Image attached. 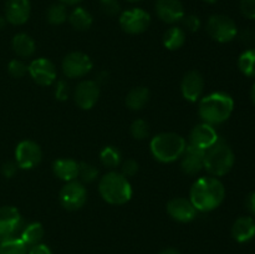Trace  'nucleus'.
I'll return each instance as SVG.
<instances>
[{
    "instance_id": "1",
    "label": "nucleus",
    "mask_w": 255,
    "mask_h": 254,
    "mask_svg": "<svg viewBox=\"0 0 255 254\" xmlns=\"http://www.w3.org/2000/svg\"><path fill=\"white\" fill-rule=\"evenodd\" d=\"M226 188L217 177H201L192 184L189 199L199 212H211L224 201Z\"/></svg>"
},
{
    "instance_id": "2",
    "label": "nucleus",
    "mask_w": 255,
    "mask_h": 254,
    "mask_svg": "<svg viewBox=\"0 0 255 254\" xmlns=\"http://www.w3.org/2000/svg\"><path fill=\"white\" fill-rule=\"evenodd\" d=\"M234 101L226 92H213L202 97L198 104V115L206 124L221 125L231 117Z\"/></svg>"
},
{
    "instance_id": "3",
    "label": "nucleus",
    "mask_w": 255,
    "mask_h": 254,
    "mask_svg": "<svg viewBox=\"0 0 255 254\" xmlns=\"http://www.w3.org/2000/svg\"><path fill=\"white\" fill-rule=\"evenodd\" d=\"M99 192L105 202L122 206L132 198V187L128 179L120 172H107L99 182Z\"/></svg>"
},
{
    "instance_id": "4",
    "label": "nucleus",
    "mask_w": 255,
    "mask_h": 254,
    "mask_svg": "<svg viewBox=\"0 0 255 254\" xmlns=\"http://www.w3.org/2000/svg\"><path fill=\"white\" fill-rule=\"evenodd\" d=\"M186 147V139L181 134L173 132L158 133L151 139L149 143L152 156L162 163H171L181 158Z\"/></svg>"
},
{
    "instance_id": "5",
    "label": "nucleus",
    "mask_w": 255,
    "mask_h": 254,
    "mask_svg": "<svg viewBox=\"0 0 255 254\" xmlns=\"http://www.w3.org/2000/svg\"><path fill=\"white\" fill-rule=\"evenodd\" d=\"M236 156L226 142L218 141L206 151L204 156V169L212 177L226 176L233 168Z\"/></svg>"
},
{
    "instance_id": "6",
    "label": "nucleus",
    "mask_w": 255,
    "mask_h": 254,
    "mask_svg": "<svg viewBox=\"0 0 255 254\" xmlns=\"http://www.w3.org/2000/svg\"><path fill=\"white\" fill-rule=\"evenodd\" d=\"M206 30L212 39L221 44L231 42L238 34L236 22L227 15L221 14L212 15L209 17L207 21Z\"/></svg>"
},
{
    "instance_id": "7",
    "label": "nucleus",
    "mask_w": 255,
    "mask_h": 254,
    "mask_svg": "<svg viewBox=\"0 0 255 254\" xmlns=\"http://www.w3.org/2000/svg\"><path fill=\"white\" fill-rule=\"evenodd\" d=\"M120 26L129 35H138L151 25V15L141 7H132L120 14Z\"/></svg>"
},
{
    "instance_id": "8",
    "label": "nucleus",
    "mask_w": 255,
    "mask_h": 254,
    "mask_svg": "<svg viewBox=\"0 0 255 254\" xmlns=\"http://www.w3.org/2000/svg\"><path fill=\"white\" fill-rule=\"evenodd\" d=\"M92 60L89 55L81 51H74L67 54L62 60V71L69 79H80L89 74L92 70Z\"/></svg>"
},
{
    "instance_id": "9",
    "label": "nucleus",
    "mask_w": 255,
    "mask_h": 254,
    "mask_svg": "<svg viewBox=\"0 0 255 254\" xmlns=\"http://www.w3.org/2000/svg\"><path fill=\"white\" fill-rule=\"evenodd\" d=\"M61 206L67 211H77L86 203L87 191L81 182H66L59 194Z\"/></svg>"
},
{
    "instance_id": "10",
    "label": "nucleus",
    "mask_w": 255,
    "mask_h": 254,
    "mask_svg": "<svg viewBox=\"0 0 255 254\" xmlns=\"http://www.w3.org/2000/svg\"><path fill=\"white\" fill-rule=\"evenodd\" d=\"M42 159V151L39 144L30 139L20 142L15 149V161L17 167L22 169L35 168Z\"/></svg>"
},
{
    "instance_id": "11",
    "label": "nucleus",
    "mask_w": 255,
    "mask_h": 254,
    "mask_svg": "<svg viewBox=\"0 0 255 254\" xmlns=\"http://www.w3.org/2000/svg\"><path fill=\"white\" fill-rule=\"evenodd\" d=\"M27 72L31 79L40 86H50L56 81L57 71L52 61L45 57H39L30 62Z\"/></svg>"
},
{
    "instance_id": "12",
    "label": "nucleus",
    "mask_w": 255,
    "mask_h": 254,
    "mask_svg": "<svg viewBox=\"0 0 255 254\" xmlns=\"http://www.w3.org/2000/svg\"><path fill=\"white\" fill-rule=\"evenodd\" d=\"M22 226L20 212L12 206L0 207V241L14 238Z\"/></svg>"
},
{
    "instance_id": "13",
    "label": "nucleus",
    "mask_w": 255,
    "mask_h": 254,
    "mask_svg": "<svg viewBox=\"0 0 255 254\" xmlns=\"http://www.w3.org/2000/svg\"><path fill=\"white\" fill-rule=\"evenodd\" d=\"M100 97V86L96 81L84 80L74 91L75 104L82 110H90L97 104Z\"/></svg>"
},
{
    "instance_id": "14",
    "label": "nucleus",
    "mask_w": 255,
    "mask_h": 254,
    "mask_svg": "<svg viewBox=\"0 0 255 254\" xmlns=\"http://www.w3.org/2000/svg\"><path fill=\"white\" fill-rule=\"evenodd\" d=\"M218 141L219 137L216 128L212 125L202 122V124L196 125L192 128L191 133H189L188 144H192V146L198 147V148L207 151V149L211 148Z\"/></svg>"
},
{
    "instance_id": "15",
    "label": "nucleus",
    "mask_w": 255,
    "mask_h": 254,
    "mask_svg": "<svg viewBox=\"0 0 255 254\" xmlns=\"http://www.w3.org/2000/svg\"><path fill=\"white\" fill-rule=\"evenodd\" d=\"M181 91L184 99L189 102H197L202 99L204 91V79L197 70H191L183 76Z\"/></svg>"
},
{
    "instance_id": "16",
    "label": "nucleus",
    "mask_w": 255,
    "mask_h": 254,
    "mask_svg": "<svg viewBox=\"0 0 255 254\" xmlns=\"http://www.w3.org/2000/svg\"><path fill=\"white\" fill-rule=\"evenodd\" d=\"M167 212L174 221L181 222V223H188L196 218L198 211L193 206L191 199L176 197L167 203Z\"/></svg>"
},
{
    "instance_id": "17",
    "label": "nucleus",
    "mask_w": 255,
    "mask_h": 254,
    "mask_svg": "<svg viewBox=\"0 0 255 254\" xmlns=\"http://www.w3.org/2000/svg\"><path fill=\"white\" fill-rule=\"evenodd\" d=\"M204 156L206 151L204 149L194 147L192 144L187 143L186 149L182 154L181 167L182 171L188 176H196L202 169L204 168Z\"/></svg>"
},
{
    "instance_id": "18",
    "label": "nucleus",
    "mask_w": 255,
    "mask_h": 254,
    "mask_svg": "<svg viewBox=\"0 0 255 254\" xmlns=\"http://www.w3.org/2000/svg\"><path fill=\"white\" fill-rule=\"evenodd\" d=\"M156 14L166 24L179 22L184 14V6L181 0H157Z\"/></svg>"
},
{
    "instance_id": "19",
    "label": "nucleus",
    "mask_w": 255,
    "mask_h": 254,
    "mask_svg": "<svg viewBox=\"0 0 255 254\" xmlns=\"http://www.w3.org/2000/svg\"><path fill=\"white\" fill-rule=\"evenodd\" d=\"M31 14L30 0H6L5 19L12 25H24Z\"/></svg>"
},
{
    "instance_id": "20",
    "label": "nucleus",
    "mask_w": 255,
    "mask_h": 254,
    "mask_svg": "<svg viewBox=\"0 0 255 254\" xmlns=\"http://www.w3.org/2000/svg\"><path fill=\"white\" fill-rule=\"evenodd\" d=\"M54 174L64 182L76 181L79 177V163L72 158H59L52 164Z\"/></svg>"
},
{
    "instance_id": "21",
    "label": "nucleus",
    "mask_w": 255,
    "mask_h": 254,
    "mask_svg": "<svg viewBox=\"0 0 255 254\" xmlns=\"http://www.w3.org/2000/svg\"><path fill=\"white\" fill-rule=\"evenodd\" d=\"M232 236L239 243H247L255 237V221L252 217H239L232 227Z\"/></svg>"
},
{
    "instance_id": "22",
    "label": "nucleus",
    "mask_w": 255,
    "mask_h": 254,
    "mask_svg": "<svg viewBox=\"0 0 255 254\" xmlns=\"http://www.w3.org/2000/svg\"><path fill=\"white\" fill-rule=\"evenodd\" d=\"M67 20H69L70 25L77 31H86L91 27L92 22H94V17H92L91 12L81 6L75 7L69 14Z\"/></svg>"
},
{
    "instance_id": "23",
    "label": "nucleus",
    "mask_w": 255,
    "mask_h": 254,
    "mask_svg": "<svg viewBox=\"0 0 255 254\" xmlns=\"http://www.w3.org/2000/svg\"><path fill=\"white\" fill-rule=\"evenodd\" d=\"M149 90L143 86H137L129 90V92L126 96V105L128 109L133 110V111H139L143 109L149 101Z\"/></svg>"
},
{
    "instance_id": "24",
    "label": "nucleus",
    "mask_w": 255,
    "mask_h": 254,
    "mask_svg": "<svg viewBox=\"0 0 255 254\" xmlns=\"http://www.w3.org/2000/svg\"><path fill=\"white\" fill-rule=\"evenodd\" d=\"M12 49L17 56L30 57L34 55L36 45H35L34 39L30 35L20 32V34L15 35L14 39H12Z\"/></svg>"
},
{
    "instance_id": "25",
    "label": "nucleus",
    "mask_w": 255,
    "mask_h": 254,
    "mask_svg": "<svg viewBox=\"0 0 255 254\" xmlns=\"http://www.w3.org/2000/svg\"><path fill=\"white\" fill-rule=\"evenodd\" d=\"M44 227L41 223H37V222H32V223L27 224L21 232V236L20 239L24 242V244L26 247H32L36 246L41 242V239L44 238Z\"/></svg>"
},
{
    "instance_id": "26",
    "label": "nucleus",
    "mask_w": 255,
    "mask_h": 254,
    "mask_svg": "<svg viewBox=\"0 0 255 254\" xmlns=\"http://www.w3.org/2000/svg\"><path fill=\"white\" fill-rule=\"evenodd\" d=\"M186 42V31L182 27L172 26L164 32L163 45L168 50H178Z\"/></svg>"
},
{
    "instance_id": "27",
    "label": "nucleus",
    "mask_w": 255,
    "mask_h": 254,
    "mask_svg": "<svg viewBox=\"0 0 255 254\" xmlns=\"http://www.w3.org/2000/svg\"><path fill=\"white\" fill-rule=\"evenodd\" d=\"M100 161L105 167L110 169H114L121 164L122 154L119 148L114 146H106L100 152Z\"/></svg>"
},
{
    "instance_id": "28",
    "label": "nucleus",
    "mask_w": 255,
    "mask_h": 254,
    "mask_svg": "<svg viewBox=\"0 0 255 254\" xmlns=\"http://www.w3.org/2000/svg\"><path fill=\"white\" fill-rule=\"evenodd\" d=\"M69 17L67 6L62 2H55L50 5L46 11V19L51 25H61Z\"/></svg>"
},
{
    "instance_id": "29",
    "label": "nucleus",
    "mask_w": 255,
    "mask_h": 254,
    "mask_svg": "<svg viewBox=\"0 0 255 254\" xmlns=\"http://www.w3.org/2000/svg\"><path fill=\"white\" fill-rule=\"evenodd\" d=\"M238 67L246 76L255 77V49L246 50L238 59Z\"/></svg>"
},
{
    "instance_id": "30",
    "label": "nucleus",
    "mask_w": 255,
    "mask_h": 254,
    "mask_svg": "<svg viewBox=\"0 0 255 254\" xmlns=\"http://www.w3.org/2000/svg\"><path fill=\"white\" fill-rule=\"evenodd\" d=\"M0 254H27V247L20 238H9L0 242Z\"/></svg>"
},
{
    "instance_id": "31",
    "label": "nucleus",
    "mask_w": 255,
    "mask_h": 254,
    "mask_svg": "<svg viewBox=\"0 0 255 254\" xmlns=\"http://www.w3.org/2000/svg\"><path fill=\"white\" fill-rule=\"evenodd\" d=\"M79 177L84 183H91L99 177V169L94 164L81 162L79 163Z\"/></svg>"
},
{
    "instance_id": "32",
    "label": "nucleus",
    "mask_w": 255,
    "mask_h": 254,
    "mask_svg": "<svg viewBox=\"0 0 255 254\" xmlns=\"http://www.w3.org/2000/svg\"><path fill=\"white\" fill-rule=\"evenodd\" d=\"M131 134L133 136V138L138 139V141L147 138L149 134L148 124L142 119L134 120L131 125Z\"/></svg>"
},
{
    "instance_id": "33",
    "label": "nucleus",
    "mask_w": 255,
    "mask_h": 254,
    "mask_svg": "<svg viewBox=\"0 0 255 254\" xmlns=\"http://www.w3.org/2000/svg\"><path fill=\"white\" fill-rule=\"evenodd\" d=\"M100 10L106 16H116L121 11L119 0H100Z\"/></svg>"
},
{
    "instance_id": "34",
    "label": "nucleus",
    "mask_w": 255,
    "mask_h": 254,
    "mask_svg": "<svg viewBox=\"0 0 255 254\" xmlns=\"http://www.w3.org/2000/svg\"><path fill=\"white\" fill-rule=\"evenodd\" d=\"M7 71L12 77H24L27 74V65L24 64L21 60H11L7 65Z\"/></svg>"
},
{
    "instance_id": "35",
    "label": "nucleus",
    "mask_w": 255,
    "mask_h": 254,
    "mask_svg": "<svg viewBox=\"0 0 255 254\" xmlns=\"http://www.w3.org/2000/svg\"><path fill=\"white\" fill-rule=\"evenodd\" d=\"M182 22V29L184 31H188V32H196L198 31L199 27H201V20L197 15H184L183 19L181 20Z\"/></svg>"
},
{
    "instance_id": "36",
    "label": "nucleus",
    "mask_w": 255,
    "mask_h": 254,
    "mask_svg": "<svg viewBox=\"0 0 255 254\" xmlns=\"http://www.w3.org/2000/svg\"><path fill=\"white\" fill-rule=\"evenodd\" d=\"M70 96V87L65 80H59L55 85V97L59 101H66Z\"/></svg>"
},
{
    "instance_id": "37",
    "label": "nucleus",
    "mask_w": 255,
    "mask_h": 254,
    "mask_svg": "<svg viewBox=\"0 0 255 254\" xmlns=\"http://www.w3.org/2000/svg\"><path fill=\"white\" fill-rule=\"evenodd\" d=\"M138 168H139V166H138V163H137V161L129 158V159H126V161L122 163L121 173L124 174L126 178H128V177L136 176L137 172H138Z\"/></svg>"
},
{
    "instance_id": "38",
    "label": "nucleus",
    "mask_w": 255,
    "mask_h": 254,
    "mask_svg": "<svg viewBox=\"0 0 255 254\" xmlns=\"http://www.w3.org/2000/svg\"><path fill=\"white\" fill-rule=\"evenodd\" d=\"M241 11L247 19L255 20V0H241Z\"/></svg>"
},
{
    "instance_id": "39",
    "label": "nucleus",
    "mask_w": 255,
    "mask_h": 254,
    "mask_svg": "<svg viewBox=\"0 0 255 254\" xmlns=\"http://www.w3.org/2000/svg\"><path fill=\"white\" fill-rule=\"evenodd\" d=\"M1 172L6 178H11V177H14L17 172L16 162H6V163H4L1 167Z\"/></svg>"
},
{
    "instance_id": "40",
    "label": "nucleus",
    "mask_w": 255,
    "mask_h": 254,
    "mask_svg": "<svg viewBox=\"0 0 255 254\" xmlns=\"http://www.w3.org/2000/svg\"><path fill=\"white\" fill-rule=\"evenodd\" d=\"M27 254H52V252L47 246L39 243V244H36V246L30 247Z\"/></svg>"
},
{
    "instance_id": "41",
    "label": "nucleus",
    "mask_w": 255,
    "mask_h": 254,
    "mask_svg": "<svg viewBox=\"0 0 255 254\" xmlns=\"http://www.w3.org/2000/svg\"><path fill=\"white\" fill-rule=\"evenodd\" d=\"M246 208L251 214L255 216V192H252L246 198Z\"/></svg>"
},
{
    "instance_id": "42",
    "label": "nucleus",
    "mask_w": 255,
    "mask_h": 254,
    "mask_svg": "<svg viewBox=\"0 0 255 254\" xmlns=\"http://www.w3.org/2000/svg\"><path fill=\"white\" fill-rule=\"evenodd\" d=\"M81 1H82V0H60V2L65 4L66 6H74V5L80 4Z\"/></svg>"
},
{
    "instance_id": "43",
    "label": "nucleus",
    "mask_w": 255,
    "mask_h": 254,
    "mask_svg": "<svg viewBox=\"0 0 255 254\" xmlns=\"http://www.w3.org/2000/svg\"><path fill=\"white\" fill-rule=\"evenodd\" d=\"M159 254H181V253H179V251H177V249L174 248H167L164 249V251H162Z\"/></svg>"
},
{
    "instance_id": "44",
    "label": "nucleus",
    "mask_w": 255,
    "mask_h": 254,
    "mask_svg": "<svg viewBox=\"0 0 255 254\" xmlns=\"http://www.w3.org/2000/svg\"><path fill=\"white\" fill-rule=\"evenodd\" d=\"M251 96H252V101H253V102H254V105H255V82H254L253 87H252V91H251Z\"/></svg>"
},
{
    "instance_id": "45",
    "label": "nucleus",
    "mask_w": 255,
    "mask_h": 254,
    "mask_svg": "<svg viewBox=\"0 0 255 254\" xmlns=\"http://www.w3.org/2000/svg\"><path fill=\"white\" fill-rule=\"evenodd\" d=\"M5 24H6V19L2 16H0V30L5 26Z\"/></svg>"
},
{
    "instance_id": "46",
    "label": "nucleus",
    "mask_w": 255,
    "mask_h": 254,
    "mask_svg": "<svg viewBox=\"0 0 255 254\" xmlns=\"http://www.w3.org/2000/svg\"><path fill=\"white\" fill-rule=\"evenodd\" d=\"M204 2H207V4H216L217 1H218V0H203Z\"/></svg>"
},
{
    "instance_id": "47",
    "label": "nucleus",
    "mask_w": 255,
    "mask_h": 254,
    "mask_svg": "<svg viewBox=\"0 0 255 254\" xmlns=\"http://www.w3.org/2000/svg\"><path fill=\"white\" fill-rule=\"evenodd\" d=\"M126 1H128V2H138V1H142V0H126Z\"/></svg>"
}]
</instances>
